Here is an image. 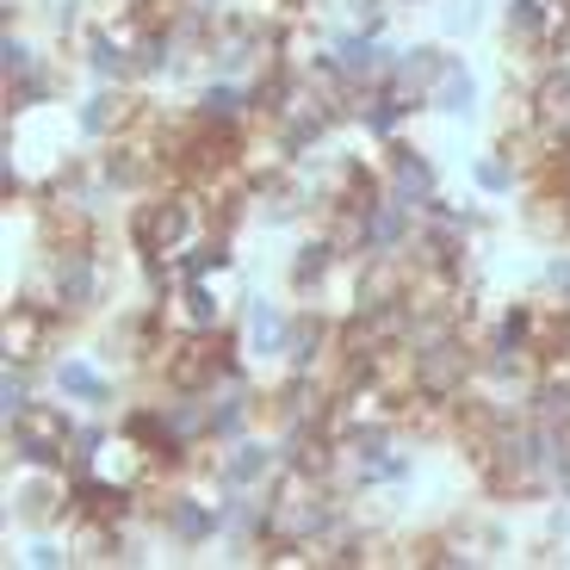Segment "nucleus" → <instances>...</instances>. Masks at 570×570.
I'll return each mask as SVG.
<instances>
[{
    "instance_id": "nucleus-8",
    "label": "nucleus",
    "mask_w": 570,
    "mask_h": 570,
    "mask_svg": "<svg viewBox=\"0 0 570 570\" xmlns=\"http://www.w3.org/2000/svg\"><path fill=\"white\" fill-rule=\"evenodd\" d=\"M347 267V255H342V243L328 236V229H316V236H304L298 248H292V267H285V285H292V298H304V304H316L335 285V273Z\"/></svg>"
},
{
    "instance_id": "nucleus-19",
    "label": "nucleus",
    "mask_w": 570,
    "mask_h": 570,
    "mask_svg": "<svg viewBox=\"0 0 570 570\" xmlns=\"http://www.w3.org/2000/svg\"><path fill=\"white\" fill-rule=\"evenodd\" d=\"M484 26V0H441V31L446 38H471Z\"/></svg>"
},
{
    "instance_id": "nucleus-7",
    "label": "nucleus",
    "mask_w": 570,
    "mask_h": 570,
    "mask_svg": "<svg viewBox=\"0 0 570 570\" xmlns=\"http://www.w3.org/2000/svg\"><path fill=\"white\" fill-rule=\"evenodd\" d=\"M279 465H285L279 441H248L243 434V441H229L217 453V465H205V471H212L217 490H267L279 478Z\"/></svg>"
},
{
    "instance_id": "nucleus-17",
    "label": "nucleus",
    "mask_w": 570,
    "mask_h": 570,
    "mask_svg": "<svg viewBox=\"0 0 570 570\" xmlns=\"http://www.w3.org/2000/svg\"><path fill=\"white\" fill-rule=\"evenodd\" d=\"M0 69H7V81H26V75H38V69H43L38 43L19 38V31H7V43H0Z\"/></svg>"
},
{
    "instance_id": "nucleus-9",
    "label": "nucleus",
    "mask_w": 570,
    "mask_h": 570,
    "mask_svg": "<svg viewBox=\"0 0 570 570\" xmlns=\"http://www.w3.org/2000/svg\"><path fill=\"white\" fill-rule=\"evenodd\" d=\"M385 180H391L397 199L415 205V212H422L428 199H441V174H434V161H428L415 142H397V137L385 142Z\"/></svg>"
},
{
    "instance_id": "nucleus-5",
    "label": "nucleus",
    "mask_w": 570,
    "mask_h": 570,
    "mask_svg": "<svg viewBox=\"0 0 570 570\" xmlns=\"http://www.w3.org/2000/svg\"><path fill=\"white\" fill-rule=\"evenodd\" d=\"M62 323H69V316L50 298H13L7 304V323H0V347H7V360H19V366H38V360L50 354V342L62 335Z\"/></svg>"
},
{
    "instance_id": "nucleus-20",
    "label": "nucleus",
    "mask_w": 570,
    "mask_h": 570,
    "mask_svg": "<svg viewBox=\"0 0 570 570\" xmlns=\"http://www.w3.org/2000/svg\"><path fill=\"white\" fill-rule=\"evenodd\" d=\"M26 564L62 570V564H75V552H69V546H57V540H31V546H26Z\"/></svg>"
},
{
    "instance_id": "nucleus-16",
    "label": "nucleus",
    "mask_w": 570,
    "mask_h": 570,
    "mask_svg": "<svg viewBox=\"0 0 570 570\" xmlns=\"http://www.w3.org/2000/svg\"><path fill=\"white\" fill-rule=\"evenodd\" d=\"M471 180L484 186L490 199H514V186L528 180V174H521V168H514V161L497 149V156H478V161H471Z\"/></svg>"
},
{
    "instance_id": "nucleus-15",
    "label": "nucleus",
    "mask_w": 570,
    "mask_h": 570,
    "mask_svg": "<svg viewBox=\"0 0 570 570\" xmlns=\"http://www.w3.org/2000/svg\"><path fill=\"white\" fill-rule=\"evenodd\" d=\"M57 87H62V75L50 69V62H43L38 75H26V81H7V112H38L43 100H57Z\"/></svg>"
},
{
    "instance_id": "nucleus-14",
    "label": "nucleus",
    "mask_w": 570,
    "mask_h": 570,
    "mask_svg": "<svg viewBox=\"0 0 570 570\" xmlns=\"http://www.w3.org/2000/svg\"><path fill=\"white\" fill-rule=\"evenodd\" d=\"M428 112H441V118H478V75H471L459 57H453V69L434 81V94H428Z\"/></svg>"
},
{
    "instance_id": "nucleus-4",
    "label": "nucleus",
    "mask_w": 570,
    "mask_h": 570,
    "mask_svg": "<svg viewBox=\"0 0 570 570\" xmlns=\"http://www.w3.org/2000/svg\"><path fill=\"white\" fill-rule=\"evenodd\" d=\"M149 521H156V533L168 546H180V552H199V546L224 540V514H217V502L193 497V490H161V502L149 509Z\"/></svg>"
},
{
    "instance_id": "nucleus-13",
    "label": "nucleus",
    "mask_w": 570,
    "mask_h": 570,
    "mask_svg": "<svg viewBox=\"0 0 570 570\" xmlns=\"http://www.w3.org/2000/svg\"><path fill=\"white\" fill-rule=\"evenodd\" d=\"M502 38H509V50H533V57H546V38H552V0H502Z\"/></svg>"
},
{
    "instance_id": "nucleus-10",
    "label": "nucleus",
    "mask_w": 570,
    "mask_h": 570,
    "mask_svg": "<svg viewBox=\"0 0 570 570\" xmlns=\"http://www.w3.org/2000/svg\"><path fill=\"white\" fill-rule=\"evenodd\" d=\"M50 379H57V391L75 403V410H112V397H118V385H112V372H100L94 360H81V354H69V360H57L50 366Z\"/></svg>"
},
{
    "instance_id": "nucleus-6",
    "label": "nucleus",
    "mask_w": 570,
    "mask_h": 570,
    "mask_svg": "<svg viewBox=\"0 0 570 570\" xmlns=\"http://www.w3.org/2000/svg\"><path fill=\"white\" fill-rule=\"evenodd\" d=\"M142 118H149L142 100L130 87H112V81H100L81 106H75V130H81L87 142H112V137H125V130H137Z\"/></svg>"
},
{
    "instance_id": "nucleus-18",
    "label": "nucleus",
    "mask_w": 570,
    "mask_h": 570,
    "mask_svg": "<svg viewBox=\"0 0 570 570\" xmlns=\"http://www.w3.org/2000/svg\"><path fill=\"white\" fill-rule=\"evenodd\" d=\"M342 13H347V26L372 31V38H385L391 13H397V0H342Z\"/></svg>"
},
{
    "instance_id": "nucleus-3",
    "label": "nucleus",
    "mask_w": 570,
    "mask_h": 570,
    "mask_svg": "<svg viewBox=\"0 0 570 570\" xmlns=\"http://www.w3.org/2000/svg\"><path fill=\"white\" fill-rule=\"evenodd\" d=\"M75 446V415L62 403H38L31 397L26 410L7 422V459L13 465H69Z\"/></svg>"
},
{
    "instance_id": "nucleus-11",
    "label": "nucleus",
    "mask_w": 570,
    "mask_h": 570,
    "mask_svg": "<svg viewBox=\"0 0 570 570\" xmlns=\"http://www.w3.org/2000/svg\"><path fill=\"white\" fill-rule=\"evenodd\" d=\"M285 335H292V311H285V304L243 298V347H248V360L285 354Z\"/></svg>"
},
{
    "instance_id": "nucleus-2",
    "label": "nucleus",
    "mask_w": 570,
    "mask_h": 570,
    "mask_svg": "<svg viewBox=\"0 0 570 570\" xmlns=\"http://www.w3.org/2000/svg\"><path fill=\"white\" fill-rule=\"evenodd\" d=\"M43 298L62 316H94L106 304V267L94 255V243H50L43 255Z\"/></svg>"
},
{
    "instance_id": "nucleus-12",
    "label": "nucleus",
    "mask_w": 570,
    "mask_h": 570,
    "mask_svg": "<svg viewBox=\"0 0 570 570\" xmlns=\"http://www.w3.org/2000/svg\"><path fill=\"white\" fill-rule=\"evenodd\" d=\"M453 69V57H446V43H410V50H397V62H391L385 81H397L403 94H415V100H428L434 94V81Z\"/></svg>"
},
{
    "instance_id": "nucleus-1",
    "label": "nucleus",
    "mask_w": 570,
    "mask_h": 570,
    "mask_svg": "<svg viewBox=\"0 0 570 570\" xmlns=\"http://www.w3.org/2000/svg\"><path fill=\"white\" fill-rule=\"evenodd\" d=\"M205 224H212V212H205V193L199 186H186V180H174L168 193H149L142 205H130V224H125V236H130V248H137V261H149V255H180L193 236H205Z\"/></svg>"
}]
</instances>
